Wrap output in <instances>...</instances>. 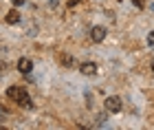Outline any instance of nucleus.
Returning a JSON list of instances; mask_svg holds the SVG:
<instances>
[{
	"label": "nucleus",
	"mask_w": 154,
	"mask_h": 130,
	"mask_svg": "<svg viewBox=\"0 0 154 130\" xmlns=\"http://www.w3.org/2000/svg\"><path fill=\"white\" fill-rule=\"evenodd\" d=\"M148 46H152V49H154V31L148 33Z\"/></svg>",
	"instance_id": "nucleus-9"
},
{
	"label": "nucleus",
	"mask_w": 154,
	"mask_h": 130,
	"mask_svg": "<svg viewBox=\"0 0 154 130\" xmlns=\"http://www.w3.org/2000/svg\"><path fill=\"white\" fill-rule=\"evenodd\" d=\"M79 73L86 75V77H90V75L97 73V64L95 62H84V64H79Z\"/></svg>",
	"instance_id": "nucleus-4"
},
{
	"label": "nucleus",
	"mask_w": 154,
	"mask_h": 130,
	"mask_svg": "<svg viewBox=\"0 0 154 130\" xmlns=\"http://www.w3.org/2000/svg\"><path fill=\"white\" fill-rule=\"evenodd\" d=\"M132 2H134V7H139V9H143V7H145L143 0H132Z\"/></svg>",
	"instance_id": "nucleus-10"
},
{
	"label": "nucleus",
	"mask_w": 154,
	"mask_h": 130,
	"mask_svg": "<svg viewBox=\"0 0 154 130\" xmlns=\"http://www.w3.org/2000/svg\"><path fill=\"white\" fill-rule=\"evenodd\" d=\"M57 60H60V62L64 64V66H73V57H71V55H66V53H62Z\"/></svg>",
	"instance_id": "nucleus-7"
},
{
	"label": "nucleus",
	"mask_w": 154,
	"mask_h": 130,
	"mask_svg": "<svg viewBox=\"0 0 154 130\" xmlns=\"http://www.w3.org/2000/svg\"><path fill=\"white\" fill-rule=\"evenodd\" d=\"M11 2H13V5H16V7H20V5H24V2H26V0H11Z\"/></svg>",
	"instance_id": "nucleus-11"
},
{
	"label": "nucleus",
	"mask_w": 154,
	"mask_h": 130,
	"mask_svg": "<svg viewBox=\"0 0 154 130\" xmlns=\"http://www.w3.org/2000/svg\"><path fill=\"white\" fill-rule=\"evenodd\" d=\"M18 104L22 106V108H26V110H31V108H33V101H31V97H29V95H26V97H24L22 101H18Z\"/></svg>",
	"instance_id": "nucleus-8"
},
{
	"label": "nucleus",
	"mask_w": 154,
	"mask_h": 130,
	"mask_svg": "<svg viewBox=\"0 0 154 130\" xmlns=\"http://www.w3.org/2000/svg\"><path fill=\"white\" fill-rule=\"evenodd\" d=\"M121 108H123V104H121V97L112 95V97H108V99H106V110H108V113H119Z\"/></svg>",
	"instance_id": "nucleus-2"
},
{
	"label": "nucleus",
	"mask_w": 154,
	"mask_h": 130,
	"mask_svg": "<svg viewBox=\"0 0 154 130\" xmlns=\"http://www.w3.org/2000/svg\"><path fill=\"white\" fill-rule=\"evenodd\" d=\"M5 20H7V24H18V22H20V13H18L16 9H11L9 13H7Z\"/></svg>",
	"instance_id": "nucleus-6"
},
{
	"label": "nucleus",
	"mask_w": 154,
	"mask_h": 130,
	"mask_svg": "<svg viewBox=\"0 0 154 130\" xmlns=\"http://www.w3.org/2000/svg\"><path fill=\"white\" fill-rule=\"evenodd\" d=\"M77 2H79V0H71V2H68V7H75Z\"/></svg>",
	"instance_id": "nucleus-12"
},
{
	"label": "nucleus",
	"mask_w": 154,
	"mask_h": 130,
	"mask_svg": "<svg viewBox=\"0 0 154 130\" xmlns=\"http://www.w3.org/2000/svg\"><path fill=\"white\" fill-rule=\"evenodd\" d=\"M31 68H33V62H31L29 57H20V60H18V71L22 73V75L31 73Z\"/></svg>",
	"instance_id": "nucleus-5"
},
{
	"label": "nucleus",
	"mask_w": 154,
	"mask_h": 130,
	"mask_svg": "<svg viewBox=\"0 0 154 130\" xmlns=\"http://www.w3.org/2000/svg\"><path fill=\"white\" fill-rule=\"evenodd\" d=\"M103 38H106V26H93L90 29V40L93 42H101Z\"/></svg>",
	"instance_id": "nucleus-3"
},
{
	"label": "nucleus",
	"mask_w": 154,
	"mask_h": 130,
	"mask_svg": "<svg viewBox=\"0 0 154 130\" xmlns=\"http://www.w3.org/2000/svg\"><path fill=\"white\" fill-rule=\"evenodd\" d=\"M7 97L13 99V101H22V99L26 97L24 86H9V88H7Z\"/></svg>",
	"instance_id": "nucleus-1"
}]
</instances>
